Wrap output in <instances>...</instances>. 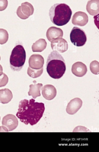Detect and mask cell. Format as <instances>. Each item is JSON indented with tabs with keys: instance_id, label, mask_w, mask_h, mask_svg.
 <instances>
[{
	"instance_id": "1",
	"label": "cell",
	"mask_w": 99,
	"mask_h": 152,
	"mask_svg": "<svg viewBox=\"0 0 99 152\" xmlns=\"http://www.w3.org/2000/svg\"><path fill=\"white\" fill-rule=\"evenodd\" d=\"M16 115L21 121L26 124L33 126L36 124L42 117L45 107L44 103L35 102L31 99H24L19 102Z\"/></svg>"
},
{
	"instance_id": "2",
	"label": "cell",
	"mask_w": 99,
	"mask_h": 152,
	"mask_svg": "<svg viewBox=\"0 0 99 152\" xmlns=\"http://www.w3.org/2000/svg\"><path fill=\"white\" fill-rule=\"evenodd\" d=\"M49 75L55 79H59L65 74L66 70L65 60L57 51L51 52L48 57L46 65Z\"/></svg>"
},
{
	"instance_id": "3",
	"label": "cell",
	"mask_w": 99,
	"mask_h": 152,
	"mask_svg": "<svg viewBox=\"0 0 99 152\" xmlns=\"http://www.w3.org/2000/svg\"><path fill=\"white\" fill-rule=\"evenodd\" d=\"M72 11L67 5L64 3H57L50 9L49 15L51 21L59 26H64L70 20Z\"/></svg>"
},
{
	"instance_id": "4",
	"label": "cell",
	"mask_w": 99,
	"mask_h": 152,
	"mask_svg": "<svg viewBox=\"0 0 99 152\" xmlns=\"http://www.w3.org/2000/svg\"><path fill=\"white\" fill-rule=\"evenodd\" d=\"M26 59V53L23 45L16 44L10 56V67L14 71H20L23 66Z\"/></svg>"
},
{
	"instance_id": "5",
	"label": "cell",
	"mask_w": 99,
	"mask_h": 152,
	"mask_svg": "<svg viewBox=\"0 0 99 152\" xmlns=\"http://www.w3.org/2000/svg\"><path fill=\"white\" fill-rule=\"evenodd\" d=\"M71 42L77 47L83 46L86 43L87 38L84 31L80 28L74 27L70 34Z\"/></svg>"
},
{
	"instance_id": "6",
	"label": "cell",
	"mask_w": 99,
	"mask_h": 152,
	"mask_svg": "<svg viewBox=\"0 0 99 152\" xmlns=\"http://www.w3.org/2000/svg\"><path fill=\"white\" fill-rule=\"evenodd\" d=\"M34 12V8L32 5L28 2L22 3L21 5L18 7L16 14L20 18L25 20L32 15Z\"/></svg>"
},
{
	"instance_id": "7",
	"label": "cell",
	"mask_w": 99,
	"mask_h": 152,
	"mask_svg": "<svg viewBox=\"0 0 99 152\" xmlns=\"http://www.w3.org/2000/svg\"><path fill=\"white\" fill-rule=\"evenodd\" d=\"M2 124L7 128L9 131H10L16 128L18 125V121L14 115L9 114L3 118Z\"/></svg>"
},
{
	"instance_id": "8",
	"label": "cell",
	"mask_w": 99,
	"mask_h": 152,
	"mask_svg": "<svg viewBox=\"0 0 99 152\" xmlns=\"http://www.w3.org/2000/svg\"><path fill=\"white\" fill-rule=\"evenodd\" d=\"M88 21L87 15L84 12L78 11L76 12L73 15L72 22L75 25L81 26L85 25Z\"/></svg>"
},
{
	"instance_id": "9",
	"label": "cell",
	"mask_w": 99,
	"mask_h": 152,
	"mask_svg": "<svg viewBox=\"0 0 99 152\" xmlns=\"http://www.w3.org/2000/svg\"><path fill=\"white\" fill-rule=\"evenodd\" d=\"M83 102L79 98H75L68 103L66 108L67 113L70 115L75 114L81 107Z\"/></svg>"
},
{
	"instance_id": "10",
	"label": "cell",
	"mask_w": 99,
	"mask_h": 152,
	"mask_svg": "<svg viewBox=\"0 0 99 152\" xmlns=\"http://www.w3.org/2000/svg\"><path fill=\"white\" fill-rule=\"evenodd\" d=\"M44 63L43 57L38 54L32 55L29 60V67L35 69H39L43 67Z\"/></svg>"
},
{
	"instance_id": "11",
	"label": "cell",
	"mask_w": 99,
	"mask_h": 152,
	"mask_svg": "<svg viewBox=\"0 0 99 152\" xmlns=\"http://www.w3.org/2000/svg\"><path fill=\"white\" fill-rule=\"evenodd\" d=\"M51 47L53 50L63 53L67 50L68 44L66 40L61 37L51 42Z\"/></svg>"
},
{
	"instance_id": "12",
	"label": "cell",
	"mask_w": 99,
	"mask_h": 152,
	"mask_svg": "<svg viewBox=\"0 0 99 152\" xmlns=\"http://www.w3.org/2000/svg\"><path fill=\"white\" fill-rule=\"evenodd\" d=\"M63 33L62 29L54 26L49 28L47 30L46 36L48 40L51 42L59 38L62 37Z\"/></svg>"
},
{
	"instance_id": "13",
	"label": "cell",
	"mask_w": 99,
	"mask_h": 152,
	"mask_svg": "<svg viewBox=\"0 0 99 152\" xmlns=\"http://www.w3.org/2000/svg\"><path fill=\"white\" fill-rule=\"evenodd\" d=\"M87 71L86 66L82 62H77L72 65L71 71L75 76L81 77L84 75Z\"/></svg>"
},
{
	"instance_id": "14",
	"label": "cell",
	"mask_w": 99,
	"mask_h": 152,
	"mask_svg": "<svg viewBox=\"0 0 99 152\" xmlns=\"http://www.w3.org/2000/svg\"><path fill=\"white\" fill-rule=\"evenodd\" d=\"M42 90L43 96L47 100H52L56 96V90L55 87L52 85H45L42 88Z\"/></svg>"
},
{
	"instance_id": "15",
	"label": "cell",
	"mask_w": 99,
	"mask_h": 152,
	"mask_svg": "<svg viewBox=\"0 0 99 152\" xmlns=\"http://www.w3.org/2000/svg\"><path fill=\"white\" fill-rule=\"evenodd\" d=\"M99 0H89L86 5V10L91 15H95L99 14Z\"/></svg>"
},
{
	"instance_id": "16",
	"label": "cell",
	"mask_w": 99,
	"mask_h": 152,
	"mask_svg": "<svg viewBox=\"0 0 99 152\" xmlns=\"http://www.w3.org/2000/svg\"><path fill=\"white\" fill-rule=\"evenodd\" d=\"M12 98L11 91L8 88L0 90V102L4 104L9 102Z\"/></svg>"
},
{
	"instance_id": "17",
	"label": "cell",
	"mask_w": 99,
	"mask_h": 152,
	"mask_svg": "<svg viewBox=\"0 0 99 152\" xmlns=\"http://www.w3.org/2000/svg\"><path fill=\"white\" fill-rule=\"evenodd\" d=\"M42 86V84L40 83L30 85L28 92L29 95L32 96L34 99L40 96L41 95L40 90Z\"/></svg>"
},
{
	"instance_id": "18",
	"label": "cell",
	"mask_w": 99,
	"mask_h": 152,
	"mask_svg": "<svg viewBox=\"0 0 99 152\" xmlns=\"http://www.w3.org/2000/svg\"><path fill=\"white\" fill-rule=\"evenodd\" d=\"M47 43L43 39H40L34 43L32 46V50L33 52H41L45 49Z\"/></svg>"
},
{
	"instance_id": "19",
	"label": "cell",
	"mask_w": 99,
	"mask_h": 152,
	"mask_svg": "<svg viewBox=\"0 0 99 152\" xmlns=\"http://www.w3.org/2000/svg\"><path fill=\"white\" fill-rule=\"evenodd\" d=\"M43 72V67L39 69H35L29 66L28 68L27 73L30 77L33 78H36L40 76Z\"/></svg>"
},
{
	"instance_id": "20",
	"label": "cell",
	"mask_w": 99,
	"mask_h": 152,
	"mask_svg": "<svg viewBox=\"0 0 99 152\" xmlns=\"http://www.w3.org/2000/svg\"><path fill=\"white\" fill-rule=\"evenodd\" d=\"M8 38L7 31L4 29L0 28V44L5 43L8 41Z\"/></svg>"
},
{
	"instance_id": "21",
	"label": "cell",
	"mask_w": 99,
	"mask_h": 152,
	"mask_svg": "<svg viewBox=\"0 0 99 152\" xmlns=\"http://www.w3.org/2000/svg\"><path fill=\"white\" fill-rule=\"evenodd\" d=\"M99 63L96 60H94L90 63V69L91 72L95 75H98L99 72Z\"/></svg>"
},
{
	"instance_id": "22",
	"label": "cell",
	"mask_w": 99,
	"mask_h": 152,
	"mask_svg": "<svg viewBox=\"0 0 99 152\" xmlns=\"http://www.w3.org/2000/svg\"><path fill=\"white\" fill-rule=\"evenodd\" d=\"M8 81V78L5 73H3L0 75V87L5 86Z\"/></svg>"
},
{
	"instance_id": "23",
	"label": "cell",
	"mask_w": 99,
	"mask_h": 152,
	"mask_svg": "<svg viewBox=\"0 0 99 152\" xmlns=\"http://www.w3.org/2000/svg\"><path fill=\"white\" fill-rule=\"evenodd\" d=\"M8 4L7 0H0V11L5 10Z\"/></svg>"
},
{
	"instance_id": "24",
	"label": "cell",
	"mask_w": 99,
	"mask_h": 152,
	"mask_svg": "<svg viewBox=\"0 0 99 152\" xmlns=\"http://www.w3.org/2000/svg\"><path fill=\"white\" fill-rule=\"evenodd\" d=\"M89 130L87 128L81 126L76 127L73 132H88Z\"/></svg>"
},
{
	"instance_id": "25",
	"label": "cell",
	"mask_w": 99,
	"mask_h": 152,
	"mask_svg": "<svg viewBox=\"0 0 99 152\" xmlns=\"http://www.w3.org/2000/svg\"><path fill=\"white\" fill-rule=\"evenodd\" d=\"M7 128L4 126H0V132H8Z\"/></svg>"
},
{
	"instance_id": "26",
	"label": "cell",
	"mask_w": 99,
	"mask_h": 152,
	"mask_svg": "<svg viewBox=\"0 0 99 152\" xmlns=\"http://www.w3.org/2000/svg\"><path fill=\"white\" fill-rule=\"evenodd\" d=\"M3 68L2 66L0 64V75H1L3 73Z\"/></svg>"
},
{
	"instance_id": "27",
	"label": "cell",
	"mask_w": 99,
	"mask_h": 152,
	"mask_svg": "<svg viewBox=\"0 0 99 152\" xmlns=\"http://www.w3.org/2000/svg\"><path fill=\"white\" fill-rule=\"evenodd\" d=\"M0 59H1V57H0Z\"/></svg>"
},
{
	"instance_id": "28",
	"label": "cell",
	"mask_w": 99,
	"mask_h": 152,
	"mask_svg": "<svg viewBox=\"0 0 99 152\" xmlns=\"http://www.w3.org/2000/svg\"></svg>"
}]
</instances>
